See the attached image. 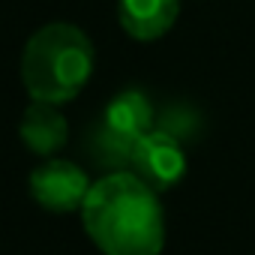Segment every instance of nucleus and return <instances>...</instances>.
<instances>
[{"mask_svg":"<svg viewBox=\"0 0 255 255\" xmlns=\"http://www.w3.org/2000/svg\"><path fill=\"white\" fill-rule=\"evenodd\" d=\"M78 213L102 255H159L165 246V213L156 189L132 171H108L93 180Z\"/></svg>","mask_w":255,"mask_h":255,"instance_id":"obj_1","label":"nucleus"},{"mask_svg":"<svg viewBox=\"0 0 255 255\" xmlns=\"http://www.w3.org/2000/svg\"><path fill=\"white\" fill-rule=\"evenodd\" d=\"M93 42L75 24L39 27L21 54V81L30 99L63 105L75 99L93 75Z\"/></svg>","mask_w":255,"mask_h":255,"instance_id":"obj_2","label":"nucleus"},{"mask_svg":"<svg viewBox=\"0 0 255 255\" xmlns=\"http://www.w3.org/2000/svg\"><path fill=\"white\" fill-rule=\"evenodd\" d=\"M90 186H93V180L87 177V171L81 165H75L69 159H57V156H48L42 165H36L27 180L30 198L51 213L81 210Z\"/></svg>","mask_w":255,"mask_h":255,"instance_id":"obj_3","label":"nucleus"},{"mask_svg":"<svg viewBox=\"0 0 255 255\" xmlns=\"http://www.w3.org/2000/svg\"><path fill=\"white\" fill-rule=\"evenodd\" d=\"M129 171L138 174L156 192H165V189L177 186L183 180V174H186V150H183V141L174 138L171 132L159 129V126H153L147 135H141L135 141Z\"/></svg>","mask_w":255,"mask_h":255,"instance_id":"obj_4","label":"nucleus"},{"mask_svg":"<svg viewBox=\"0 0 255 255\" xmlns=\"http://www.w3.org/2000/svg\"><path fill=\"white\" fill-rule=\"evenodd\" d=\"M18 135H21V141L30 153L48 159L69 141V123L60 114V105L33 99L21 114Z\"/></svg>","mask_w":255,"mask_h":255,"instance_id":"obj_5","label":"nucleus"},{"mask_svg":"<svg viewBox=\"0 0 255 255\" xmlns=\"http://www.w3.org/2000/svg\"><path fill=\"white\" fill-rule=\"evenodd\" d=\"M180 15V0H117V18L126 36L138 42L162 39Z\"/></svg>","mask_w":255,"mask_h":255,"instance_id":"obj_6","label":"nucleus"},{"mask_svg":"<svg viewBox=\"0 0 255 255\" xmlns=\"http://www.w3.org/2000/svg\"><path fill=\"white\" fill-rule=\"evenodd\" d=\"M102 123L108 126V129H114L117 135L138 141L141 135H147L156 126V111H153V102L147 99V93L129 87V90H120L105 105Z\"/></svg>","mask_w":255,"mask_h":255,"instance_id":"obj_7","label":"nucleus"},{"mask_svg":"<svg viewBox=\"0 0 255 255\" xmlns=\"http://www.w3.org/2000/svg\"><path fill=\"white\" fill-rule=\"evenodd\" d=\"M132 150H135V141L117 135L114 129H108L105 123H99L96 129H93V135H90V153H93V159H96L102 168L129 171V165H132Z\"/></svg>","mask_w":255,"mask_h":255,"instance_id":"obj_8","label":"nucleus"},{"mask_svg":"<svg viewBox=\"0 0 255 255\" xmlns=\"http://www.w3.org/2000/svg\"><path fill=\"white\" fill-rule=\"evenodd\" d=\"M159 129H165V132H171L174 138L186 141V138H189V135H195V129H198V117H195L189 108L174 105V108H168V111L162 114Z\"/></svg>","mask_w":255,"mask_h":255,"instance_id":"obj_9","label":"nucleus"}]
</instances>
